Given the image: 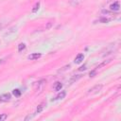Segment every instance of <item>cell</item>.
Returning <instances> with one entry per match:
<instances>
[{
	"label": "cell",
	"instance_id": "1",
	"mask_svg": "<svg viewBox=\"0 0 121 121\" xmlns=\"http://www.w3.org/2000/svg\"><path fill=\"white\" fill-rule=\"evenodd\" d=\"M45 84V79H40L34 83V90L37 93H41L43 89V86Z\"/></svg>",
	"mask_w": 121,
	"mask_h": 121
},
{
	"label": "cell",
	"instance_id": "2",
	"mask_svg": "<svg viewBox=\"0 0 121 121\" xmlns=\"http://www.w3.org/2000/svg\"><path fill=\"white\" fill-rule=\"evenodd\" d=\"M102 87H103V85H102V84L95 85L94 87H92V88H90V89L88 90L87 94H88V95H95V94H97V93H99V92L101 91Z\"/></svg>",
	"mask_w": 121,
	"mask_h": 121
},
{
	"label": "cell",
	"instance_id": "3",
	"mask_svg": "<svg viewBox=\"0 0 121 121\" xmlns=\"http://www.w3.org/2000/svg\"><path fill=\"white\" fill-rule=\"evenodd\" d=\"M110 9L111 11H118L120 9V3L119 1H115L112 4L110 5Z\"/></svg>",
	"mask_w": 121,
	"mask_h": 121
},
{
	"label": "cell",
	"instance_id": "4",
	"mask_svg": "<svg viewBox=\"0 0 121 121\" xmlns=\"http://www.w3.org/2000/svg\"><path fill=\"white\" fill-rule=\"evenodd\" d=\"M42 57V54L41 53H32V54H30V55H28V59L29 60H38L39 58H41Z\"/></svg>",
	"mask_w": 121,
	"mask_h": 121
},
{
	"label": "cell",
	"instance_id": "5",
	"mask_svg": "<svg viewBox=\"0 0 121 121\" xmlns=\"http://www.w3.org/2000/svg\"><path fill=\"white\" fill-rule=\"evenodd\" d=\"M10 97H11V95L10 94H4V95H0V101L1 102H5V101H9V99H10Z\"/></svg>",
	"mask_w": 121,
	"mask_h": 121
},
{
	"label": "cell",
	"instance_id": "6",
	"mask_svg": "<svg viewBox=\"0 0 121 121\" xmlns=\"http://www.w3.org/2000/svg\"><path fill=\"white\" fill-rule=\"evenodd\" d=\"M66 95V92L65 91H60L56 96H55V100H59V99H62L64 98Z\"/></svg>",
	"mask_w": 121,
	"mask_h": 121
},
{
	"label": "cell",
	"instance_id": "7",
	"mask_svg": "<svg viewBox=\"0 0 121 121\" xmlns=\"http://www.w3.org/2000/svg\"><path fill=\"white\" fill-rule=\"evenodd\" d=\"M45 105H46V102L45 101H43L41 104H39L38 107H37V110H36V113H40L43 110V108L45 107Z\"/></svg>",
	"mask_w": 121,
	"mask_h": 121
},
{
	"label": "cell",
	"instance_id": "8",
	"mask_svg": "<svg viewBox=\"0 0 121 121\" xmlns=\"http://www.w3.org/2000/svg\"><path fill=\"white\" fill-rule=\"evenodd\" d=\"M83 59H84L83 54H82V53H79V54H78V55L76 56V58H75V62H76V63H79V62H81V61L83 60Z\"/></svg>",
	"mask_w": 121,
	"mask_h": 121
},
{
	"label": "cell",
	"instance_id": "9",
	"mask_svg": "<svg viewBox=\"0 0 121 121\" xmlns=\"http://www.w3.org/2000/svg\"><path fill=\"white\" fill-rule=\"evenodd\" d=\"M61 88H62V84H61V82H60V81H56V82L54 83V85H53V89H54L55 91H60Z\"/></svg>",
	"mask_w": 121,
	"mask_h": 121
},
{
	"label": "cell",
	"instance_id": "10",
	"mask_svg": "<svg viewBox=\"0 0 121 121\" xmlns=\"http://www.w3.org/2000/svg\"><path fill=\"white\" fill-rule=\"evenodd\" d=\"M68 1L72 7H78L81 3V0H68Z\"/></svg>",
	"mask_w": 121,
	"mask_h": 121
},
{
	"label": "cell",
	"instance_id": "11",
	"mask_svg": "<svg viewBox=\"0 0 121 121\" xmlns=\"http://www.w3.org/2000/svg\"><path fill=\"white\" fill-rule=\"evenodd\" d=\"M110 61H111V60H105V61H103L102 63H100L99 65H97V66L95 67V70H97V69H100L101 67H103V66H105V65H106L107 63H109Z\"/></svg>",
	"mask_w": 121,
	"mask_h": 121
},
{
	"label": "cell",
	"instance_id": "12",
	"mask_svg": "<svg viewBox=\"0 0 121 121\" xmlns=\"http://www.w3.org/2000/svg\"><path fill=\"white\" fill-rule=\"evenodd\" d=\"M40 9V2H38V3H36L35 4V6L33 7V9H32V10H31V12L32 13H35V12H37L38 11V9Z\"/></svg>",
	"mask_w": 121,
	"mask_h": 121
},
{
	"label": "cell",
	"instance_id": "13",
	"mask_svg": "<svg viewBox=\"0 0 121 121\" xmlns=\"http://www.w3.org/2000/svg\"><path fill=\"white\" fill-rule=\"evenodd\" d=\"M26 49V44L24 43H20L19 45H18V52H22L23 50H25Z\"/></svg>",
	"mask_w": 121,
	"mask_h": 121
},
{
	"label": "cell",
	"instance_id": "14",
	"mask_svg": "<svg viewBox=\"0 0 121 121\" xmlns=\"http://www.w3.org/2000/svg\"><path fill=\"white\" fill-rule=\"evenodd\" d=\"M70 68V65L68 64V65H65V66H63L61 69H60L59 71H58V73H62V72H64V71H66V70H68Z\"/></svg>",
	"mask_w": 121,
	"mask_h": 121
},
{
	"label": "cell",
	"instance_id": "15",
	"mask_svg": "<svg viewBox=\"0 0 121 121\" xmlns=\"http://www.w3.org/2000/svg\"><path fill=\"white\" fill-rule=\"evenodd\" d=\"M12 93H13V95H14L15 96H20V95H21V91H20L19 89H14Z\"/></svg>",
	"mask_w": 121,
	"mask_h": 121
},
{
	"label": "cell",
	"instance_id": "16",
	"mask_svg": "<svg viewBox=\"0 0 121 121\" xmlns=\"http://www.w3.org/2000/svg\"><path fill=\"white\" fill-rule=\"evenodd\" d=\"M7 117H8V115H7L6 113H2V114H0V121H4V120H6Z\"/></svg>",
	"mask_w": 121,
	"mask_h": 121
},
{
	"label": "cell",
	"instance_id": "17",
	"mask_svg": "<svg viewBox=\"0 0 121 121\" xmlns=\"http://www.w3.org/2000/svg\"><path fill=\"white\" fill-rule=\"evenodd\" d=\"M35 114H36V112H35V113H32V114H28V115H27V116H26V117L25 118V120L26 121V120H29V119H32V118H33V117L35 116Z\"/></svg>",
	"mask_w": 121,
	"mask_h": 121
},
{
	"label": "cell",
	"instance_id": "18",
	"mask_svg": "<svg viewBox=\"0 0 121 121\" xmlns=\"http://www.w3.org/2000/svg\"><path fill=\"white\" fill-rule=\"evenodd\" d=\"M15 30H16V27H15V26H13V27H11V28L9 29V31H8V32H7V33H6L5 35H9L10 33H12V32H14Z\"/></svg>",
	"mask_w": 121,
	"mask_h": 121
},
{
	"label": "cell",
	"instance_id": "19",
	"mask_svg": "<svg viewBox=\"0 0 121 121\" xmlns=\"http://www.w3.org/2000/svg\"><path fill=\"white\" fill-rule=\"evenodd\" d=\"M80 77H81L80 75H77L76 77H73V78L71 79V82H74V81H76V80H78V78H79Z\"/></svg>",
	"mask_w": 121,
	"mask_h": 121
},
{
	"label": "cell",
	"instance_id": "20",
	"mask_svg": "<svg viewBox=\"0 0 121 121\" xmlns=\"http://www.w3.org/2000/svg\"><path fill=\"white\" fill-rule=\"evenodd\" d=\"M52 25H53V23H52V22H49V23L46 25V26H45V29H49V28L52 26Z\"/></svg>",
	"mask_w": 121,
	"mask_h": 121
},
{
	"label": "cell",
	"instance_id": "21",
	"mask_svg": "<svg viewBox=\"0 0 121 121\" xmlns=\"http://www.w3.org/2000/svg\"><path fill=\"white\" fill-rule=\"evenodd\" d=\"M95 73H96V70H93L92 72H90V77H94L95 75Z\"/></svg>",
	"mask_w": 121,
	"mask_h": 121
},
{
	"label": "cell",
	"instance_id": "22",
	"mask_svg": "<svg viewBox=\"0 0 121 121\" xmlns=\"http://www.w3.org/2000/svg\"><path fill=\"white\" fill-rule=\"evenodd\" d=\"M85 69H86V65H83L79 68V71H82V70H85Z\"/></svg>",
	"mask_w": 121,
	"mask_h": 121
},
{
	"label": "cell",
	"instance_id": "23",
	"mask_svg": "<svg viewBox=\"0 0 121 121\" xmlns=\"http://www.w3.org/2000/svg\"><path fill=\"white\" fill-rule=\"evenodd\" d=\"M4 26H5L4 24H1V23H0V29H2V28L4 27Z\"/></svg>",
	"mask_w": 121,
	"mask_h": 121
}]
</instances>
